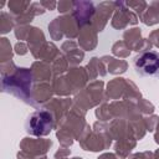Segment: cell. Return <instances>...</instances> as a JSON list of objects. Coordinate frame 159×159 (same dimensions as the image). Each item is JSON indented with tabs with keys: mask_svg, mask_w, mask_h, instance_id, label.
Instances as JSON below:
<instances>
[{
	"mask_svg": "<svg viewBox=\"0 0 159 159\" xmlns=\"http://www.w3.org/2000/svg\"><path fill=\"white\" fill-rule=\"evenodd\" d=\"M134 68L142 76H153L159 72V52L144 51L134 58Z\"/></svg>",
	"mask_w": 159,
	"mask_h": 159,
	"instance_id": "2",
	"label": "cell"
},
{
	"mask_svg": "<svg viewBox=\"0 0 159 159\" xmlns=\"http://www.w3.org/2000/svg\"><path fill=\"white\" fill-rule=\"evenodd\" d=\"M53 125L52 116L46 111L34 112L26 120V130L32 135H46Z\"/></svg>",
	"mask_w": 159,
	"mask_h": 159,
	"instance_id": "1",
	"label": "cell"
}]
</instances>
